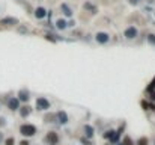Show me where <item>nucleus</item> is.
<instances>
[{
    "label": "nucleus",
    "mask_w": 155,
    "mask_h": 145,
    "mask_svg": "<svg viewBox=\"0 0 155 145\" xmlns=\"http://www.w3.org/2000/svg\"><path fill=\"white\" fill-rule=\"evenodd\" d=\"M51 120H56V115L50 114V115H47V116H45V121H47V122H53Z\"/></svg>",
    "instance_id": "obj_14"
},
{
    "label": "nucleus",
    "mask_w": 155,
    "mask_h": 145,
    "mask_svg": "<svg viewBox=\"0 0 155 145\" xmlns=\"http://www.w3.org/2000/svg\"><path fill=\"white\" fill-rule=\"evenodd\" d=\"M32 112V107H29V106H24V107H21L20 109V116H23V118H26L29 114Z\"/></svg>",
    "instance_id": "obj_6"
},
{
    "label": "nucleus",
    "mask_w": 155,
    "mask_h": 145,
    "mask_svg": "<svg viewBox=\"0 0 155 145\" xmlns=\"http://www.w3.org/2000/svg\"><path fill=\"white\" fill-rule=\"evenodd\" d=\"M8 109H11V110H17L18 109V106H20V100L17 97H12V98H9L8 100Z\"/></svg>",
    "instance_id": "obj_4"
},
{
    "label": "nucleus",
    "mask_w": 155,
    "mask_h": 145,
    "mask_svg": "<svg viewBox=\"0 0 155 145\" xmlns=\"http://www.w3.org/2000/svg\"><path fill=\"white\" fill-rule=\"evenodd\" d=\"M15 144V139L12 136H9V137H6L5 139V145H14Z\"/></svg>",
    "instance_id": "obj_11"
},
{
    "label": "nucleus",
    "mask_w": 155,
    "mask_h": 145,
    "mask_svg": "<svg viewBox=\"0 0 155 145\" xmlns=\"http://www.w3.org/2000/svg\"><path fill=\"white\" fill-rule=\"evenodd\" d=\"M3 141V133H0V142Z\"/></svg>",
    "instance_id": "obj_20"
},
{
    "label": "nucleus",
    "mask_w": 155,
    "mask_h": 145,
    "mask_svg": "<svg viewBox=\"0 0 155 145\" xmlns=\"http://www.w3.org/2000/svg\"><path fill=\"white\" fill-rule=\"evenodd\" d=\"M125 35H126V38H134V36L137 35V30L134 29V27H128L125 30Z\"/></svg>",
    "instance_id": "obj_8"
},
{
    "label": "nucleus",
    "mask_w": 155,
    "mask_h": 145,
    "mask_svg": "<svg viewBox=\"0 0 155 145\" xmlns=\"http://www.w3.org/2000/svg\"><path fill=\"white\" fill-rule=\"evenodd\" d=\"M124 145H133V141H131V139H130V137H128V136H126V137H125V139H124Z\"/></svg>",
    "instance_id": "obj_16"
},
{
    "label": "nucleus",
    "mask_w": 155,
    "mask_h": 145,
    "mask_svg": "<svg viewBox=\"0 0 155 145\" xmlns=\"http://www.w3.org/2000/svg\"><path fill=\"white\" fill-rule=\"evenodd\" d=\"M45 142L48 145H56L59 142V136H57L56 131H48L47 136H45Z\"/></svg>",
    "instance_id": "obj_2"
},
{
    "label": "nucleus",
    "mask_w": 155,
    "mask_h": 145,
    "mask_svg": "<svg viewBox=\"0 0 155 145\" xmlns=\"http://www.w3.org/2000/svg\"><path fill=\"white\" fill-rule=\"evenodd\" d=\"M98 41H99V42L107 41V35H105V34H99V35H98Z\"/></svg>",
    "instance_id": "obj_15"
},
{
    "label": "nucleus",
    "mask_w": 155,
    "mask_h": 145,
    "mask_svg": "<svg viewBox=\"0 0 155 145\" xmlns=\"http://www.w3.org/2000/svg\"><path fill=\"white\" fill-rule=\"evenodd\" d=\"M20 145H29V141H21V142H20Z\"/></svg>",
    "instance_id": "obj_19"
},
{
    "label": "nucleus",
    "mask_w": 155,
    "mask_h": 145,
    "mask_svg": "<svg viewBox=\"0 0 155 145\" xmlns=\"http://www.w3.org/2000/svg\"><path fill=\"white\" fill-rule=\"evenodd\" d=\"M18 100L27 101V100H29V92H27V91H20V92H18Z\"/></svg>",
    "instance_id": "obj_7"
},
{
    "label": "nucleus",
    "mask_w": 155,
    "mask_h": 145,
    "mask_svg": "<svg viewBox=\"0 0 155 145\" xmlns=\"http://www.w3.org/2000/svg\"><path fill=\"white\" fill-rule=\"evenodd\" d=\"M20 133L23 136H35L36 127L32 126V124H21V126H20Z\"/></svg>",
    "instance_id": "obj_1"
},
{
    "label": "nucleus",
    "mask_w": 155,
    "mask_h": 145,
    "mask_svg": "<svg viewBox=\"0 0 155 145\" xmlns=\"http://www.w3.org/2000/svg\"><path fill=\"white\" fill-rule=\"evenodd\" d=\"M151 85H152V88H155V80H154V82H152Z\"/></svg>",
    "instance_id": "obj_21"
},
{
    "label": "nucleus",
    "mask_w": 155,
    "mask_h": 145,
    "mask_svg": "<svg viewBox=\"0 0 155 145\" xmlns=\"http://www.w3.org/2000/svg\"><path fill=\"white\" fill-rule=\"evenodd\" d=\"M50 107V103L45 100V98H38L36 100V109H39V110H47Z\"/></svg>",
    "instance_id": "obj_3"
},
{
    "label": "nucleus",
    "mask_w": 155,
    "mask_h": 145,
    "mask_svg": "<svg viewBox=\"0 0 155 145\" xmlns=\"http://www.w3.org/2000/svg\"><path fill=\"white\" fill-rule=\"evenodd\" d=\"M6 126V120H5V118L2 116V118H0V129H2V127H5Z\"/></svg>",
    "instance_id": "obj_17"
},
{
    "label": "nucleus",
    "mask_w": 155,
    "mask_h": 145,
    "mask_svg": "<svg viewBox=\"0 0 155 145\" xmlns=\"http://www.w3.org/2000/svg\"><path fill=\"white\" fill-rule=\"evenodd\" d=\"M44 15H45V9L39 8V9L36 11V17H38V18H41V17H44Z\"/></svg>",
    "instance_id": "obj_13"
},
{
    "label": "nucleus",
    "mask_w": 155,
    "mask_h": 145,
    "mask_svg": "<svg viewBox=\"0 0 155 145\" xmlns=\"http://www.w3.org/2000/svg\"><path fill=\"white\" fill-rule=\"evenodd\" d=\"M148 144H149L148 137H140V139L137 141V145H148Z\"/></svg>",
    "instance_id": "obj_12"
},
{
    "label": "nucleus",
    "mask_w": 155,
    "mask_h": 145,
    "mask_svg": "<svg viewBox=\"0 0 155 145\" xmlns=\"http://www.w3.org/2000/svg\"><path fill=\"white\" fill-rule=\"evenodd\" d=\"M84 131H86V136H89V137L93 136V129H92L90 126H86V127H84Z\"/></svg>",
    "instance_id": "obj_10"
},
{
    "label": "nucleus",
    "mask_w": 155,
    "mask_h": 145,
    "mask_svg": "<svg viewBox=\"0 0 155 145\" xmlns=\"http://www.w3.org/2000/svg\"><path fill=\"white\" fill-rule=\"evenodd\" d=\"M56 118L59 120V122H62V124H65L66 121H68V116H66V114H65V112H62V110L56 114Z\"/></svg>",
    "instance_id": "obj_5"
},
{
    "label": "nucleus",
    "mask_w": 155,
    "mask_h": 145,
    "mask_svg": "<svg viewBox=\"0 0 155 145\" xmlns=\"http://www.w3.org/2000/svg\"><path fill=\"white\" fill-rule=\"evenodd\" d=\"M0 23H2V24H11V23L17 24V20H15V18H3Z\"/></svg>",
    "instance_id": "obj_9"
},
{
    "label": "nucleus",
    "mask_w": 155,
    "mask_h": 145,
    "mask_svg": "<svg viewBox=\"0 0 155 145\" xmlns=\"http://www.w3.org/2000/svg\"><path fill=\"white\" fill-rule=\"evenodd\" d=\"M57 26H59L60 29H63L65 27V21H63V20H60V21H57Z\"/></svg>",
    "instance_id": "obj_18"
}]
</instances>
